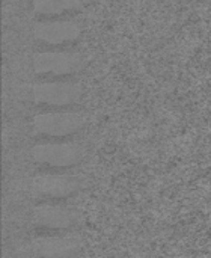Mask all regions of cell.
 I'll return each instance as SVG.
<instances>
[{"mask_svg": "<svg viewBox=\"0 0 211 258\" xmlns=\"http://www.w3.org/2000/svg\"><path fill=\"white\" fill-rule=\"evenodd\" d=\"M80 189V180L69 174H39L32 181V195L44 203L68 200Z\"/></svg>", "mask_w": 211, "mask_h": 258, "instance_id": "cell-6", "label": "cell"}, {"mask_svg": "<svg viewBox=\"0 0 211 258\" xmlns=\"http://www.w3.org/2000/svg\"><path fill=\"white\" fill-rule=\"evenodd\" d=\"M86 118L74 110H51L33 116V135L44 139H65L85 125Z\"/></svg>", "mask_w": 211, "mask_h": 258, "instance_id": "cell-2", "label": "cell"}, {"mask_svg": "<svg viewBox=\"0 0 211 258\" xmlns=\"http://www.w3.org/2000/svg\"><path fill=\"white\" fill-rule=\"evenodd\" d=\"M33 71L38 77L51 80V79H65L76 76L83 65V60L79 53L68 50H47L38 51L32 59Z\"/></svg>", "mask_w": 211, "mask_h": 258, "instance_id": "cell-3", "label": "cell"}, {"mask_svg": "<svg viewBox=\"0 0 211 258\" xmlns=\"http://www.w3.org/2000/svg\"><path fill=\"white\" fill-rule=\"evenodd\" d=\"M82 0H32V9L39 18H63L82 9Z\"/></svg>", "mask_w": 211, "mask_h": 258, "instance_id": "cell-9", "label": "cell"}, {"mask_svg": "<svg viewBox=\"0 0 211 258\" xmlns=\"http://www.w3.org/2000/svg\"><path fill=\"white\" fill-rule=\"evenodd\" d=\"M32 97L38 106L68 109L80 103L82 86L74 80L65 79L39 80L32 86Z\"/></svg>", "mask_w": 211, "mask_h": 258, "instance_id": "cell-1", "label": "cell"}, {"mask_svg": "<svg viewBox=\"0 0 211 258\" xmlns=\"http://www.w3.org/2000/svg\"><path fill=\"white\" fill-rule=\"evenodd\" d=\"M32 252L36 257L66 258L74 257L82 249L79 236H39L32 240Z\"/></svg>", "mask_w": 211, "mask_h": 258, "instance_id": "cell-8", "label": "cell"}, {"mask_svg": "<svg viewBox=\"0 0 211 258\" xmlns=\"http://www.w3.org/2000/svg\"><path fill=\"white\" fill-rule=\"evenodd\" d=\"M77 213L73 209L41 203L33 209V224L39 230L47 231H68L77 224Z\"/></svg>", "mask_w": 211, "mask_h": 258, "instance_id": "cell-7", "label": "cell"}, {"mask_svg": "<svg viewBox=\"0 0 211 258\" xmlns=\"http://www.w3.org/2000/svg\"><path fill=\"white\" fill-rule=\"evenodd\" d=\"M36 165L51 169H68L82 162V147L73 141H48L39 142L32 150Z\"/></svg>", "mask_w": 211, "mask_h": 258, "instance_id": "cell-4", "label": "cell"}, {"mask_svg": "<svg viewBox=\"0 0 211 258\" xmlns=\"http://www.w3.org/2000/svg\"><path fill=\"white\" fill-rule=\"evenodd\" d=\"M33 36L44 45H71L82 36V26L71 18H41L33 23Z\"/></svg>", "mask_w": 211, "mask_h": 258, "instance_id": "cell-5", "label": "cell"}]
</instances>
